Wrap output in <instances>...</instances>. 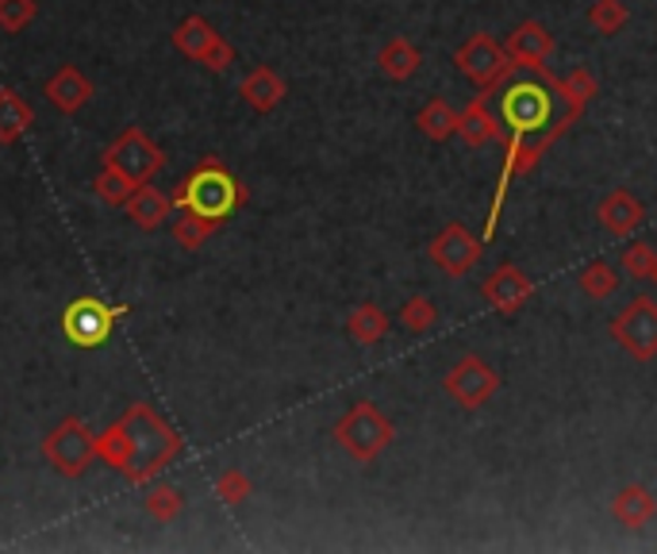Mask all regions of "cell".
I'll use <instances>...</instances> for the list:
<instances>
[{"label": "cell", "instance_id": "cell-1", "mask_svg": "<svg viewBox=\"0 0 657 554\" xmlns=\"http://www.w3.org/2000/svg\"><path fill=\"white\" fill-rule=\"evenodd\" d=\"M500 97V120H504L507 135H543L569 105H581V100H569L561 93V77H554L550 69L527 77V82H504ZM584 108V105H581Z\"/></svg>", "mask_w": 657, "mask_h": 554}, {"label": "cell", "instance_id": "cell-2", "mask_svg": "<svg viewBox=\"0 0 657 554\" xmlns=\"http://www.w3.org/2000/svg\"><path fill=\"white\" fill-rule=\"evenodd\" d=\"M584 108L581 105H569L566 112L558 116V120L550 123V128L543 131V135H507L504 139V170H500V182H496V197H492V208H489V224H484V243H489L492 236H496L500 228V208H504L507 200V189H512L519 177H527L530 170L543 162V154L550 151L554 143H558L561 135H566L569 128H573L577 120H581Z\"/></svg>", "mask_w": 657, "mask_h": 554}, {"label": "cell", "instance_id": "cell-3", "mask_svg": "<svg viewBox=\"0 0 657 554\" xmlns=\"http://www.w3.org/2000/svg\"><path fill=\"white\" fill-rule=\"evenodd\" d=\"M335 443H339L358 466H370L396 443V424L373 401H358L350 404L347 416L335 424Z\"/></svg>", "mask_w": 657, "mask_h": 554}, {"label": "cell", "instance_id": "cell-4", "mask_svg": "<svg viewBox=\"0 0 657 554\" xmlns=\"http://www.w3.org/2000/svg\"><path fill=\"white\" fill-rule=\"evenodd\" d=\"M453 66H458V74L466 77L473 89L496 93L500 85L512 77L515 62L507 58V51L489 35V31H473V35L453 51Z\"/></svg>", "mask_w": 657, "mask_h": 554}, {"label": "cell", "instance_id": "cell-5", "mask_svg": "<svg viewBox=\"0 0 657 554\" xmlns=\"http://www.w3.org/2000/svg\"><path fill=\"white\" fill-rule=\"evenodd\" d=\"M612 343L631 355L635 362H654L657 358V296H635L623 312H615L607 324Z\"/></svg>", "mask_w": 657, "mask_h": 554}, {"label": "cell", "instance_id": "cell-6", "mask_svg": "<svg viewBox=\"0 0 657 554\" xmlns=\"http://www.w3.org/2000/svg\"><path fill=\"white\" fill-rule=\"evenodd\" d=\"M242 205V189L227 170L219 166H205L189 177L185 185V208H189L197 220L219 224L223 216H231L234 208Z\"/></svg>", "mask_w": 657, "mask_h": 554}, {"label": "cell", "instance_id": "cell-7", "mask_svg": "<svg viewBox=\"0 0 657 554\" xmlns=\"http://www.w3.org/2000/svg\"><path fill=\"white\" fill-rule=\"evenodd\" d=\"M442 389L461 404V409H484L492 397L500 393V373L496 366H489L481 355H461L458 362L446 370Z\"/></svg>", "mask_w": 657, "mask_h": 554}, {"label": "cell", "instance_id": "cell-8", "mask_svg": "<svg viewBox=\"0 0 657 554\" xmlns=\"http://www.w3.org/2000/svg\"><path fill=\"white\" fill-rule=\"evenodd\" d=\"M427 251H431L435 270H442L446 278H469L477 262H481V254H484V239L473 236L461 220H450L431 239Z\"/></svg>", "mask_w": 657, "mask_h": 554}, {"label": "cell", "instance_id": "cell-9", "mask_svg": "<svg viewBox=\"0 0 657 554\" xmlns=\"http://www.w3.org/2000/svg\"><path fill=\"white\" fill-rule=\"evenodd\" d=\"M481 296L492 312H500V316H519V312L535 301V281H530L527 270L504 262V267H496L481 281Z\"/></svg>", "mask_w": 657, "mask_h": 554}, {"label": "cell", "instance_id": "cell-10", "mask_svg": "<svg viewBox=\"0 0 657 554\" xmlns=\"http://www.w3.org/2000/svg\"><path fill=\"white\" fill-rule=\"evenodd\" d=\"M492 97H496V93L481 89L458 112V139L466 146H473V151L492 146V143H504V139H507V128H504V120H500L496 108H492Z\"/></svg>", "mask_w": 657, "mask_h": 554}, {"label": "cell", "instance_id": "cell-11", "mask_svg": "<svg viewBox=\"0 0 657 554\" xmlns=\"http://www.w3.org/2000/svg\"><path fill=\"white\" fill-rule=\"evenodd\" d=\"M504 51H507V58L515 62V69L543 74V69H550V58H554V35H550V28H546V23L523 20L519 28L507 35Z\"/></svg>", "mask_w": 657, "mask_h": 554}, {"label": "cell", "instance_id": "cell-12", "mask_svg": "<svg viewBox=\"0 0 657 554\" xmlns=\"http://www.w3.org/2000/svg\"><path fill=\"white\" fill-rule=\"evenodd\" d=\"M112 319L116 312L108 304L92 301V296H81L66 308V335L77 343V347H100V343L112 335Z\"/></svg>", "mask_w": 657, "mask_h": 554}, {"label": "cell", "instance_id": "cell-13", "mask_svg": "<svg viewBox=\"0 0 657 554\" xmlns=\"http://www.w3.org/2000/svg\"><path fill=\"white\" fill-rule=\"evenodd\" d=\"M596 216H600V224H604L607 236H615V239H631L646 224L643 200H638L631 189L604 193V197H600V205H596Z\"/></svg>", "mask_w": 657, "mask_h": 554}, {"label": "cell", "instance_id": "cell-14", "mask_svg": "<svg viewBox=\"0 0 657 554\" xmlns=\"http://www.w3.org/2000/svg\"><path fill=\"white\" fill-rule=\"evenodd\" d=\"M612 520L627 532H643L657 520V497L643 481H627L620 493L612 497Z\"/></svg>", "mask_w": 657, "mask_h": 554}, {"label": "cell", "instance_id": "cell-15", "mask_svg": "<svg viewBox=\"0 0 657 554\" xmlns=\"http://www.w3.org/2000/svg\"><path fill=\"white\" fill-rule=\"evenodd\" d=\"M377 66L381 74L393 77V82H412V77L419 74V66H424V51H419L408 35H393L377 51Z\"/></svg>", "mask_w": 657, "mask_h": 554}, {"label": "cell", "instance_id": "cell-16", "mask_svg": "<svg viewBox=\"0 0 657 554\" xmlns=\"http://www.w3.org/2000/svg\"><path fill=\"white\" fill-rule=\"evenodd\" d=\"M89 450H92L89 435H85L77 424H66L62 432H54L51 443H46V455H51L54 466H58V470H66V474L81 470V466L89 463Z\"/></svg>", "mask_w": 657, "mask_h": 554}, {"label": "cell", "instance_id": "cell-17", "mask_svg": "<svg viewBox=\"0 0 657 554\" xmlns=\"http://www.w3.org/2000/svg\"><path fill=\"white\" fill-rule=\"evenodd\" d=\"M416 128L424 131L431 143H450V139L458 135V108L446 97H431L416 112Z\"/></svg>", "mask_w": 657, "mask_h": 554}, {"label": "cell", "instance_id": "cell-18", "mask_svg": "<svg viewBox=\"0 0 657 554\" xmlns=\"http://www.w3.org/2000/svg\"><path fill=\"white\" fill-rule=\"evenodd\" d=\"M388 327H393L388 312L381 308V304H373V301H362L354 312H350V319H347L350 339L362 343V347H373V343H381L388 335Z\"/></svg>", "mask_w": 657, "mask_h": 554}, {"label": "cell", "instance_id": "cell-19", "mask_svg": "<svg viewBox=\"0 0 657 554\" xmlns=\"http://www.w3.org/2000/svg\"><path fill=\"white\" fill-rule=\"evenodd\" d=\"M577 285H581V293L589 296V301H612L623 285V270H615L612 262L604 259H592L589 267H581Z\"/></svg>", "mask_w": 657, "mask_h": 554}, {"label": "cell", "instance_id": "cell-20", "mask_svg": "<svg viewBox=\"0 0 657 554\" xmlns=\"http://www.w3.org/2000/svg\"><path fill=\"white\" fill-rule=\"evenodd\" d=\"M242 97H247L250 108H258V112H270V108H277L281 97H285V82H281L270 66H258L254 74L242 82Z\"/></svg>", "mask_w": 657, "mask_h": 554}, {"label": "cell", "instance_id": "cell-21", "mask_svg": "<svg viewBox=\"0 0 657 554\" xmlns=\"http://www.w3.org/2000/svg\"><path fill=\"white\" fill-rule=\"evenodd\" d=\"M396 319H401V327L408 335H427L438 324V304L424 293L408 296V301L401 304V312H396Z\"/></svg>", "mask_w": 657, "mask_h": 554}, {"label": "cell", "instance_id": "cell-22", "mask_svg": "<svg viewBox=\"0 0 657 554\" xmlns=\"http://www.w3.org/2000/svg\"><path fill=\"white\" fill-rule=\"evenodd\" d=\"M589 23L600 35H620L631 23V8L623 0H592L589 4Z\"/></svg>", "mask_w": 657, "mask_h": 554}, {"label": "cell", "instance_id": "cell-23", "mask_svg": "<svg viewBox=\"0 0 657 554\" xmlns=\"http://www.w3.org/2000/svg\"><path fill=\"white\" fill-rule=\"evenodd\" d=\"M654 267H657V251H654L650 243H643V239H638V243H627L620 251V270L627 278L650 281L654 278Z\"/></svg>", "mask_w": 657, "mask_h": 554}, {"label": "cell", "instance_id": "cell-24", "mask_svg": "<svg viewBox=\"0 0 657 554\" xmlns=\"http://www.w3.org/2000/svg\"><path fill=\"white\" fill-rule=\"evenodd\" d=\"M561 93H566L569 100H581V105L589 108V100L600 97V82L581 66V69H573V74L561 77Z\"/></svg>", "mask_w": 657, "mask_h": 554}, {"label": "cell", "instance_id": "cell-25", "mask_svg": "<svg viewBox=\"0 0 657 554\" xmlns=\"http://www.w3.org/2000/svg\"><path fill=\"white\" fill-rule=\"evenodd\" d=\"M219 493H223V501H242V497L250 493V481L242 478V474H227L223 481H219Z\"/></svg>", "mask_w": 657, "mask_h": 554}, {"label": "cell", "instance_id": "cell-26", "mask_svg": "<svg viewBox=\"0 0 657 554\" xmlns=\"http://www.w3.org/2000/svg\"><path fill=\"white\" fill-rule=\"evenodd\" d=\"M162 200L158 197H151V200H139V208H135V216H139V224H158V216H162Z\"/></svg>", "mask_w": 657, "mask_h": 554}, {"label": "cell", "instance_id": "cell-27", "mask_svg": "<svg viewBox=\"0 0 657 554\" xmlns=\"http://www.w3.org/2000/svg\"><path fill=\"white\" fill-rule=\"evenodd\" d=\"M650 281H654V285H657V267H654V278H650Z\"/></svg>", "mask_w": 657, "mask_h": 554}]
</instances>
